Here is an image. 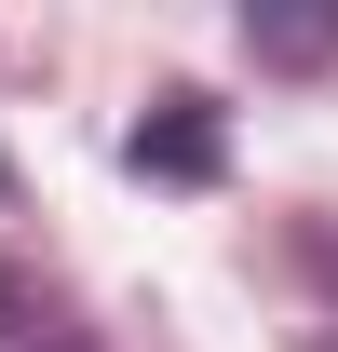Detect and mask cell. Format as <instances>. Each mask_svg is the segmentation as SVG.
Masks as SVG:
<instances>
[{"label": "cell", "instance_id": "1", "mask_svg": "<svg viewBox=\"0 0 338 352\" xmlns=\"http://www.w3.org/2000/svg\"><path fill=\"white\" fill-rule=\"evenodd\" d=\"M135 176H163V190H203L216 163H230V122H216V95H149V122L122 135Z\"/></svg>", "mask_w": 338, "mask_h": 352}, {"label": "cell", "instance_id": "2", "mask_svg": "<svg viewBox=\"0 0 338 352\" xmlns=\"http://www.w3.org/2000/svg\"><path fill=\"white\" fill-rule=\"evenodd\" d=\"M244 41L271 54V68H325V54H338V14H244Z\"/></svg>", "mask_w": 338, "mask_h": 352}]
</instances>
